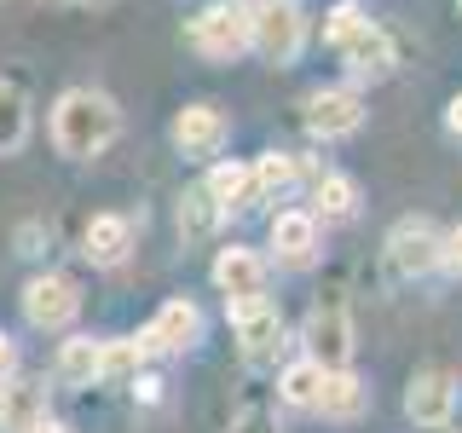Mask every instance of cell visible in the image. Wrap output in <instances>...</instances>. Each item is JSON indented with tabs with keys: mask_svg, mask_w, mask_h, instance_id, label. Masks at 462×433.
Wrapping results in <instances>:
<instances>
[{
	"mask_svg": "<svg viewBox=\"0 0 462 433\" xmlns=\"http://www.w3.org/2000/svg\"><path fill=\"white\" fill-rule=\"evenodd\" d=\"M457 393H462V382L451 370H416L411 375V387H404V416H411L416 428H445L457 416Z\"/></svg>",
	"mask_w": 462,
	"mask_h": 433,
	"instance_id": "ba28073f",
	"label": "cell"
},
{
	"mask_svg": "<svg viewBox=\"0 0 462 433\" xmlns=\"http://www.w3.org/2000/svg\"><path fill=\"white\" fill-rule=\"evenodd\" d=\"M231 336H237V353L249 364H266L283 346V312L272 300H243V307H231Z\"/></svg>",
	"mask_w": 462,
	"mask_h": 433,
	"instance_id": "9c48e42d",
	"label": "cell"
},
{
	"mask_svg": "<svg viewBox=\"0 0 462 433\" xmlns=\"http://www.w3.org/2000/svg\"><path fill=\"white\" fill-rule=\"evenodd\" d=\"M336 52H341V64L353 69L358 81H382L387 69H393V41H387L382 23H365L358 35H346Z\"/></svg>",
	"mask_w": 462,
	"mask_h": 433,
	"instance_id": "9a60e30c",
	"label": "cell"
},
{
	"mask_svg": "<svg viewBox=\"0 0 462 433\" xmlns=\"http://www.w3.org/2000/svg\"><path fill=\"white\" fill-rule=\"evenodd\" d=\"M226 139H231V115L220 105H185L180 115H173V144H180L185 156H197V162L220 156Z\"/></svg>",
	"mask_w": 462,
	"mask_h": 433,
	"instance_id": "7c38bea8",
	"label": "cell"
},
{
	"mask_svg": "<svg viewBox=\"0 0 462 433\" xmlns=\"http://www.w3.org/2000/svg\"><path fill=\"white\" fill-rule=\"evenodd\" d=\"M231 433H283V428H278V416H272L266 404H249V410L231 422Z\"/></svg>",
	"mask_w": 462,
	"mask_h": 433,
	"instance_id": "4316f807",
	"label": "cell"
},
{
	"mask_svg": "<svg viewBox=\"0 0 462 433\" xmlns=\"http://www.w3.org/2000/svg\"><path fill=\"white\" fill-rule=\"evenodd\" d=\"M324 364L318 358H295L283 375H278V399L295 404V410H318V393H324Z\"/></svg>",
	"mask_w": 462,
	"mask_h": 433,
	"instance_id": "44dd1931",
	"label": "cell"
},
{
	"mask_svg": "<svg viewBox=\"0 0 462 433\" xmlns=\"http://www.w3.org/2000/svg\"><path fill=\"white\" fill-rule=\"evenodd\" d=\"M202 191L220 202L226 214H231V208H249V202H260V197H254V168H243V162H214V168H208V180H202Z\"/></svg>",
	"mask_w": 462,
	"mask_h": 433,
	"instance_id": "d6986e66",
	"label": "cell"
},
{
	"mask_svg": "<svg viewBox=\"0 0 462 433\" xmlns=\"http://www.w3.org/2000/svg\"><path fill=\"white\" fill-rule=\"evenodd\" d=\"M457 12H462V0H457Z\"/></svg>",
	"mask_w": 462,
	"mask_h": 433,
	"instance_id": "1f68e13d",
	"label": "cell"
},
{
	"mask_svg": "<svg viewBox=\"0 0 462 433\" xmlns=\"http://www.w3.org/2000/svg\"><path fill=\"white\" fill-rule=\"evenodd\" d=\"M139 364H144L139 341H105V364H98V382H105V387H134V382H139Z\"/></svg>",
	"mask_w": 462,
	"mask_h": 433,
	"instance_id": "cb8c5ba5",
	"label": "cell"
},
{
	"mask_svg": "<svg viewBox=\"0 0 462 433\" xmlns=\"http://www.w3.org/2000/svg\"><path fill=\"white\" fill-rule=\"evenodd\" d=\"M35 433H69V428H64V422H58V416H47V422H41Z\"/></svg>",
	"mask_w": 462,
	"mask_h": 433,
	"instance_id": "4dcf8cb0",
	"label": "cell"
},
{
	"mask_svg": "<svg viewBox=\"0 0 462 433\" xmlns=\"http://www.w3.org/2000/svg\"><path fill=\"white\" fill-rule=\"evenodd\" d=\"M445 122H451V127H457V134H462V93L451 98V110H445Z\"/></svg>",
	"mask_w": 462,
	"mask_h": 433,
	"instance_id": "f546056e",
	"label": "cell"
},
{
	"mask_svg": "<svg viewBox=\"0 0 462 433\" xmlns=\"http://www.w3.org/2000/svg\"><path fill=\"white\" fill-rule=\"evenodd\" d=\"M81 254L93 260V266H122L127 254H134V220L127 214H93L81 231Z\"/></svg>",
	"mask_w": 462,
	"mask_h": 433,
	"instance_id": "5bb4252c",
	"label": "cell"
},
{
	"mask_svg": "<svg viewBox=\"0 0 462 433\" xmlns=\"http://www.w3.org/2000/svg\"><path fill=\"white\" fill-rule=\"evenodd\" d=\"M370 404V387L358 382L353 370H329L324 375V393H318V416L324 422H358Z\"/></svg>",
	"mask_w": 462,
	"mask_h": 433,
	"instance_id": "e0dca14e",
	"label": "cell"
},
{
	"mask_svg": "<svg viewBox=\"0 0 462 433\" xmlns=\"http://www.w3.org/2000/svg\"><path fill=\"white\" fill-rule=\"evenodd\" d=\"M220 202H214L208 191H202V185H197V191H185L180 197V231H185V243H208L214 237V226H220Z\"/></svg>",
	"mask_w": 462,
	"mask_h": 433,
	"instance_id": "603a6c76",
	"label": "cell"
},
{
	"mask_svg": "<svg viewBox=\"0 0 462 433\" xmlns=\"http://www.w3.org/2000/svg\"><path fill=\"white\" fill-rule=\"evenodd\" d=\"M307 47V18L295 12V0H260L254 6V52L266 64L289 69Z\"/></svg>",
	"mask_w": 462,
	"mask_h": 433,
	"instance_id": "5b68a950",
	"label": "cell"
},
{
	"mask_svg": "<svg viewBox=\"0 0 462 433\" xmlns=\"http://www.w3.org/2000/svg\"><path fill=\"white\" fill-rule=\"evenodd\" d=\"M29 144V93L18 81H0V156H18Z\"/></svg>",
	"mask_w": 462,
	"mask_h": 433,
	"instance_id": "ffe728a7",
	"label": "cell"
},
{
	"mask_svg": "<svg viewBox=\"0 0 462 433\" xmlns=\"http://www.w3.org/2000/svg\"><path fill=\"white\" fill-rule=\"evenodd\" d=\"M47 422V393L23 375H0V433H35Z\"/></svg>",
	"mask_w": 462,
	"mask_h": 433,
	"instance_id": "4fadbf2b",
	"label": "cell"
},
{
	"mask_svg": "<svg viewBox=\"0 0 462 433\" xmlns=\"http://www.w3.org/2000/svg\"><path fill=\"white\" fill-rule=\"evenodd\" d=\"M81 312V289L64 272H41V278L23 283V318L35 329H69Z\"/></svg>",
	"mask_w": 462,
	"mask_h": 433,
	"instance_id": "52a82bcc",
	"label": "cell"
},
{
	"mask_svg": "<svg viewBox=\"0 0 462 433\" xmlns=\"http://www.w3.org/2000/svg\"><path fill=\"white\" fill-rule=\"evenodd\" d=\"M353 307H346V295L341 289H324V295L312 300V312H307V358H318L324 370H346L353 364Z\"/></svg>",
	"mask_w": 462,
	"mask_h": 433,
	"instance_id": "3957f363",
	"label": "cell"
},
{
	"mask_svg": "<svg viewBox=\"0 0 462 433\" xmlns=\"http://www.w3.org/2000/svg\"><path fill=\"white\" fill-rule=\"evenodd\" d=\"M202 341V312L191 300H162L156 318L139 329V353L144 358H173V353H191Z\"/></svg>",
	"mask_w": 462,
	"mask_h": 433,
	"instance_id": "8992f818",
	"label": "cell"
},
{
	"mask_svg": "<svg viewBox=\"0 0 462 433\" xmlns=\"http://www.w3.org/2000/svg\"><path fill=\"white\" fill-rule=\"evenodd\" d=\"M185 41H191V52H202L208 64H231V58H243L254 47V6H243V0H214V6H202L191 18Z\"/></svg>",
	"mask_w": 462,
	"mask_h": 433,
	"instance_id": "7a4b0ae2",
	"label": "cell"
},
{
	"mask_svg": "<svg viewBox=\"0 0 462 433\" xmlns=\"http://www.w3.org/2000/svg\"><path fill=\"white\" fill-rule=\"evenodd\" d=\"M365 127V98L353 87H318L307 98V134L312 139H346Z\"/></svg>",
	"mask_w": 462,
	"mask_h": 433,
	"instance_id": "8fae6325",
	"label": "cell"
},
{
	"mask_svg": "<svg viewBox=\"0 0 462 433\" xmlns=\"http://www.w3.org/2000/svg\"><path fill=\"white\" fill-rule=\"evenodd\" d=\"M98 364H105V341L69 336L64 346H58V358H52V375H58V387H93Z\"/></svg>",
	"mask_w": 462,
	"mask_h": 433,
	"instance_id": "ac0fdd59",
	"label": "cell"
},
{
	"mask_svg": "<svg viewBox=\"0 0 462 433\" xmlns=\"http://www.w3.org/2000/svg\"><path fill=\"white\" fill-rule=\"evenodd\" d=\"M439 266H445V272H457V278H462V226L451 231V237H445V254H439Z\"/></svg>",
	"mask_w": 462,
	"mask_h": 433,
	"instance_id": "83f0119b",
	"label": "cell"
},
{
	"mask_svg": "<svg viewBox=\"0 0 462 433\" xmlns=\"http://www.w3.org/2000/svg\"><path fill=\"white\" fill-rule=\"evenodd\" d=\"M266 260H260L254 249H243V243H231V249L214 254V289L226 295V307H243V300H266Z\"/></svg>",
	"mask_w": 462,
	"mask_h": 433,
	"instance_id": "30bf717a",
	"label": "cell"
},
{
	"mask_svg": "<svg viewBox=\"0 0 462 433\" xmlns=\"http://www.w3.org/2000/svg\"><path fill=\"white\" fill-rule=\"evenodd\" d=\"M116 139H122V110H116L110 93H98V87H69V93H58V105H52L58 156L93 162V156H105Z\"/></svg>",
	"mask_w": 462,
	"mask_h": 433,
	"instance_id": "6da1fadb",
	"label": "cell"
},
{
	"mask_svg": "<svg viewBox=\"0 0 462 433\" xmlns=\"http://www.w3.org/2000/svg\"><path fill=\"white\" fill-rule=\"evenodd\" d=\"M81 6H87V0H81Z\"/></svg>",
	"mask_w": 462,
	"mask_h": 433,
	"instance_id": "d6a6232c",
	"label": "cell"
},
{
	"mask_svg": "<svg viewBox=\"0 0 462 433\" xmlns=\"http://www.w3.org/2000/svg\"><path fill=\"white\" fill-rule=\"evenodd\" d=\"M12 364H18V341L0 329V375H12Z\"/></svg>",
	"mask_w": 462,
	"mask_h": 433,
	"instance_id": "f1b7e54d",
	"label": "cell"
},
{
	"mask_svg": "<svg viewBox=\"0 0 462 433\" xmlns=\"http://www.w3.org/2000/svg\"><path fill=\"white\" fill-rule=\"evenodd\" d=\"M312 214H318V220H353V214H358V185L346 180V173H318Z\"/></svg>",
	"mask_w": 462,
	"mask_h": 433,
	"instance_id": "7402d4cb",
	"label": "cell"
},
{
	"mask_svg": "<svg viewBox=\"0 0 462 433\" xmlns=\"http://www.w3.org/2000/svg\"><path fill=\"white\" fill-rule=\"evenodd\" d=\"M272 249H278V260H289V266H307L318 254V214L312 208H283L278 220H272Z\"/></svg>",
	"mask_w": 462,
	"mask_h": 433,
	"instance_id": "2e32d148",
	"label": "cell"
},
{
	"mask_svg": "<svg viewBox=\"0 0 462 433\" xmlns=\"http://www.w3.org/2000/svg\"><path fill=\"white\" fill-rule=\"evenodd\" d=\"M365 23H370L365 12H358L353 0H341V6H329V18H324V41H329V47H341V41H346V35H358Z\"/></svg>",
	"mask_w": 462,
	"mask_h": 433,
	"instance_id": "484cf974",
	"label": "cell"
},
{
	"mask_svg": "<svg viewBox=\"0 0 462 433\" xmlns=\"http://www.w3.org/2000/svg\"><path fill=\"white\" fill-rule=\"evenodd\" d=\"M295 173H300V162L289 151H266L254 162V197H283L295 185Z\"/></svg>",
	"mask_w": 462,
	"mask_h": 433,
	"instance_id": "d4e9b609",
	"label": "cell"
},
{
	"mask_svg": "<svg viewBox=\"0 0 462 433\" xmlns=\"http://www.w3.org/2000/svg\"><path fill=\"white\" fill-rule=\"evenodd\" d=\"M439 254H445V237L433 231L422 214H411V220H399L393 231H387V278L393 283H416V278H428V272H439Z\"/></svg>",
	"mask_w": 462,
	"mask_h": 433,
	"instance_id": "277c9868",
	"label": "cell"
}]
</instances>
